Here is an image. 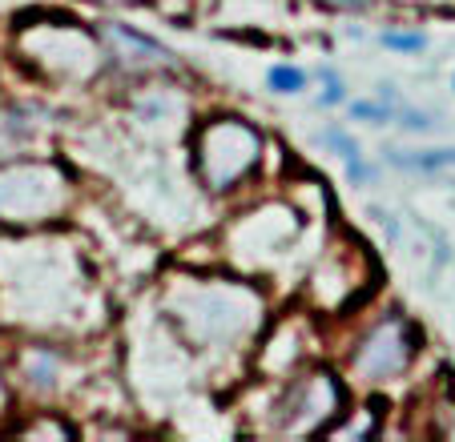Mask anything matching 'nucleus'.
<instances>
[{
  "mask_svg": "<svg viewBox=\"0 0 455 442\" xmlns=\"http://www.w3.org/2000/svg\"><path fill=\"white\" fill-rule=\"evenodd\" d=\"M327 4H335V9H347V12H351V9H363V0H327Z\"/></svg>",
  "mask_w": 455,
  "mask_h": 442,
  "instance_id": "16",
  "label": "nucleus"
},
{
  "mask_svg": "<svg viewBox=\"0 0 455 442\" xmlns=\"http://www.w3.org/2000/svg\"><path fill=\"white\" fill-rule=\"evenodd\" d=\"M395 121L407 129V133H431V129H435V121H431L427 113H415V109H399Z\"/></svg>",
  "mask_w": 455,
  "mask_h": 442,
  "instance_id": "13",
  "label": "nucleus"
},
{
  "mask_svg": "<svg viewBox=\"0 0 455 442\" xmlns=\"http://www.w3.org/2000/svg\"><path fill=\"white\" fill-rule=\"evenodd\" d=\"M331 410H339L335 378H331L327 370H323V375H307V383H299L291 391V399H286V426L294 430L299 414H310V418H315V430H318V426H323V418H327Z\"/></svg>",
  "mask_w": 455,
  "mask_h": 442,
  "instance_id": "5",
  "label": "nucleus"
},
{
  "mask_svg": "<svg viewBox=\"0 0 455 442\" xmlns=\"http://www.w3.org/2000/svg\"><path fill=\"white\" fill-rule=\"evenodd\" d=\"M383 162L419 178H455V149H387Z\"/></svg>",
  "mask_w": 455,
  "mask_h": 442,
  "instance_id": "6",
  "label": "nucleus"
},
{
  "mask_svg": "<svg viewBox=\"0 0 455 442\" xmlns=\"http://www.w3.org/2000/svg\"><path fill=\"white\" fill-rule=\"evenodd\" d=\"M383 44L387 49H395V52H423L427 49V36L423 33H403V28H387Z\"/></svg>",
  "mask_w": 455,
  "mask_h": 442,
  "instance_id": "12",
  "label": "nucleus"
},
{
  "mask_svg": "<svg viewBox=\"0 0 455 442\" xmlns=\"http://www.w3.org/2000/svg\"><path fill=\"white\" fill-rule=\"evenodd\" d=\"M371 213H375V221L387 230V238H399V221L391 217V213H387V209H371Z\"/></svg>",
  "mask_w": 455,
  "mask_h": 442,
  "instance_id": "15",
  "label": "nucleus"
},
{
  "mask_svg": "<svg viewBox=\"0 0 455 442\" xmlns=\"http://www.w3.org/2000/svg\"><path fill=\"white\" fill-rule=\"evenodd\" d=\"M351 117L355 121H363V125H391V121L399 117V105H391V101H351Z\"/></svg>",
  "mask_w": 455,
  "mask_h": 442,
  "instance_id": "10",
  "label": "nucleus"
},
{
  "mask_svg": "<svg viewBox=\"0 0 455 442\" xmlns=\"http://www.w3.org/2000/svg\"><path fill=\"white\" fill-rule=\"evenodd\" d=\"M347 178H351L355 185H371V181H375V170L367 165V157H359V162L347 165Z\"/></svg>",
  "mask_w": 455,
  "mask_h": 442,
  "instance_id": "14",
  "label": "nucleus"
},
{
  "mask_svg": "<svg viewBox=\"0 0 455 442\" xmlns=\"http://www.w3.org/2000/svg\"><path fill=\"white\" fill-rule=\"evenodd\" d=\"M451 89H455V77H451Z\"/></svg>",
  "mask_w": 455,
  "mask_h": 442,
  "instance_id": "18",
  "label": "nucleus"
},
{
  "mask_svg": "<svg viewBox=\"0 0 455 442\" xmlns=\"http://www.w3.org/2000/svg\"><path fill=\"white\" fill-rule=\"evenodd\" d=\"M69 201V178L57 165L20 162L0 170V221L28 225V221L57 217Z\"/></svg>",
  "mask_w": 455,
  "mask_h": 442,
  "instance_id": "2",
  "label": "nucleus"
},
{
  "mask_svg": "<svg viewBox=\"0 0 455 442\" xmlns=\"http://www.w3.org/2000/svg\"><path fill=\"white\" fill-rule=\"evenodd\" d=\"M105 4H129V0H105Z\"/></svg>",
  "mask_w": 455,
  "mask_h": 442,
  "instance_id": "17",
  "label": "nucleus"
},
{
  "mask_svg": "<svg viewBox=\"0 0 455 442\" xmlns=\"http://www.w3.org/2000/svg\"><path fill=\"white\" fill-rule=\"evenodd\" d=\"M262 157V133L246 125L242 117H214L198 129L194 137V162H198V178L206 189L226 193L234 189Z\"/></svg>",
  "mask_w": 455,
  "mask_h": 442,
  "instance_id": "1",
  "label": "nucleus"
},
{
  "mask_svg": "<svg viewBox=\"0 0 455 442\" xmlns=\"http://www.w3.org/2000/svg\"><path fill=\"white\" fill-rule=\"evenodd\" d=\"M97 36H101L105 57L117 68H125V73H162V68L178 65L165 44H157L154 36L138 33V28L117 25V20H105V25L97 28Z\"/></svg>",
  "mask_w": 455,
  "mask_h": 442,
  "instance_id": "4",
  "label": "nucleus"
},
{
  "mask_svg": "<svg viewBox=\"0 0 455 442\" xmlns=\"http://www.w3.org/2000/svg\"><path fill=\"white\" fill-rule=\"evenodd\" d=\"M57 378H60V358L44 346L28 350L25 354V383L33 386V391H52Z\"/></svg>",
  "mask_w": 455,
  "mask_h": 442,
  "instance_id": "7",
  "label": "nucleus"
},
{
  "mask_svg": "<svg viewBox=\"0 0 455 442\" xmlns=\"http://www.w3.org/2000/svg\"><path fill=\"white\" fill-rule=\"evenodd\" d=\"M267 85H270V93H278V97H299L302 89H307V73H302L299 65H275L267 73Z\"/></svg>",
  "mask_w": 455,
  "mask_h": 442,
  "instance_id": "8",
  "label": "nucleus"
},
{
  "mask_svg": "<svg viewBox=\"0 0 455 442\" xmlns=\"http://www.w3.org/2000/svg\"><path fill=\"white\" fill-rule=\"evenodd\" d=\"M318 145H327L335 157H343V165H351V162H359V157H363L359 141H355L343 125H327L323 133H318Z\"/></svg>",
  "mask_w": 455,
  "mask_h": 442,
  "instance_id": "9",
  "label": "nucleus"
},
{
  "mask_svg": "<svg viewBox=\"0 0 455 442\" xmlns=\"http://www.w3.org/2000/svg\"><path fill=\"white\" fill-rule=\"evenodd\" d=\"M318 81H323V89H318V105H323V109H335V105L347 101V85H343V77H339L335 68H323Z\"/></svg>",
  "mask_w": 455,
  "mask_h": 442,
  "instance_id": "11",
  "label": "nucleus"
},
{
  "mask_svg": "<svg viewBox=\"0 0 455 442\" xmlns=\"http://www.w3.org/2000/svg\"><path fill=\"white\" fill-rule=\"evenodd\" d=\"M415 346H419V330L411 318L387 314L363 334L359 350L351 354V370H359L363 383H391L411 366Z\"/></svg>",
  "mask_w": 455,
  "mask_h": 442,
  "instance_id": "3",
  "label": "nucleus"
}]
</instances>
